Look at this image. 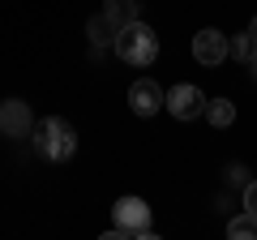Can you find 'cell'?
<instances>
[{
    "mask_svg": "<svg viewBox=\"0 0 257 240\" xmlns=\"http://www.w3.org/2000/svg\"><path fill=\"white\" fill-rule=\"evenodd\" d=\"M30 146H35L39 159H47V163H69L77 150V129L69 125V120L60 116H43L30 129Z\"/></svg>",
    "mask_w": 257,
    "mask_h": 240,
    "instance_id": "cell-1",
    "label": "cell"
},
{
    "mask_svg": "<svg viewBox=\"0 0 257 240\" xmlns=\"http://www.w3.org/2000/svg\"><path fill=\"white\" fill-rule=\"evenodd\" d=\"M111 52H116L124 65L146 69V65H155V56H159V35L146 26V22H128V26L116 30V43H111Z\"/></svg>",
    "mask_w": 257,
    "mask_h": 240,
    "instance_id": "cell-2",
    "label": "cell"
},
{
    "mask_svg": "<svg viewBox=\"0 0 257 240\" xmlns=\"http://www.w3.org/2000/svg\"><path fill=\"white\" fill-rule=\"evenodd\" d=\"M111 214H116V227L107 231V240H116V236H142V240H150V236H155L150 206L142 202V197H120V202L111 206Z\"/></svg>",
    "mask_w": 257,
    "mask_h": 240,
    "instance_id": "cell-3",
    "label": "cell"
},
{
    "mask_svg": "<svg viewBox=\"0 0 257 240\" xmlns=\"http://www.w3.org/2000/svg\"><path fill=\"white\" fill-rule=\"evenodd\" d=\"M163 107L172 111L176 120H193V116H202V111H206V94L197 90V86L180 82V86H172V90L163 94Z\"/></svg>",
    "mask_w": 257,
    "mask_h": 240,
    "instance_id": "cell-4",
    "label": "cell"
},
{
    "mask_svg": "<svg viewBox=\"0 0 257 240\" xmlns=\"http://www.w3.org/2000/svg\"><path fill=\"white\" fill-rule=\"evenodd\" d=\"M35 129V116H30L26 99H5L0 103V133L5 138H30Z\"/></svg>",
    "mask_w": 257,
    "mask_h": 240,
    "instance_id": "cell-5",
    "label": "cell"
},
{
    "mask_svg": "<svg viewBox=\"0 0 257 240\" xmlns=\"http://www.w3.org/2000/svg\"><path fill=\"white\" fill-rule=\"evenodd\" d=\"M193 56H197V65H223L227 60V35L223 30H214V26H206V30H197L193 35Z\"/></svg>",
    "mask_w": 257,
    "mask_h": 240,
    "instance_id": "cell-6",
    "label": "cell"
},
{
    "mask_svg": "<svg viewBox=\"0 0 257 240\" xmlns=\"http://www.w3.org/2000/svg\"><path fill=\"white\" fill-rule=\"evenodd\" d=\"M128 107L138 111V116H155V111H163V90H159V82L138 77L133 90H128Z\"/></svg>",
    "mask_w": 257,
    "mask_h": 240,
    "instance_id": "cell-7",
    "label": "cell"
},
{
    "mask_svg": "<svg viewBox=\"0 0 257 240\" xmlns=\"http://www.w3.org/2000/svg\"><path fill=\"white\" fill-rule=\"evenodd\" d=\"M86 35H90L94 52H99V47H111V43H116V22H111L107 13H99V18L86 22Z\"/></svg>",
    "mask_w": 257,
    "mask_h": 240,
    "instance_id": "cell-8",
    "label": "cell"
},
{
    "mask_svg": "<svg viewBox=\"0 0 257 240\" xmlns=\"http://www.w3.org/2000/svg\"><path fill=\"white\" fill-rule=\"evenodd\" d=\"M206 120H210L214 129H227L231 120H236V107H231V99H206Z\"/></svg>",
    "mask_w": 257,
    "mask_h": 240,
    "instance_id": "cell-9",
    "label": "cell"
},
{
    "mask_svg": "<svg viewBox=\"0 0 257 240\" xmlns=\"http://www.w3.org/2000/svg\"><path fill=\"white\" fill-rule=\"evenodd\" d=\"M103 13H107L111 22L120 26H128V22H138V0H103Z\"/></svg>",
    "mask_w": 257,
    "mask_h": 240,
    "instance_id": "cell-10",
    "label": "cell"
},
{
    "mask_svg": "<svg viewBox=\"0 0 257 240\" xmlns=\"http://www.w3.org/2000/svg\"><path fill=\"white\" fill-rule=\"evenodd\" d=\"M227 236H231V240H257V214L240 210L236 219L227 223Z\"/></svg>",
    "mask_w": 257,
    "mask_h": 240,
    "instance_id": "cell-11",
    "label": "cell"
},
{
    "mask_svg": "<svg viewBox=\"0 0 257 240\" xmlns=\"http://www.w3.org/2000/svg\"><path fill=\"white\" fill-rule=\"evenodd\" d=\"M227 56L231 60H248V56H253V39L248 35H231L227 39Z\"/></svg>",
    "mask_w": 257,
    "mask_h": 240,
    "instance_id": "cell-12",
    "label": "cell"
},
{
    "mask_svg": "<svg viewBox=\"0 0 257 240\" xmlns=\"http://www.w3.org/2000/svg\"><path fill=\"white\" fill-rule=\"evenodd\" d=\"M244 210H248V214H257V180L244 189Z\"/></svg>",
    "mask_w": 257,
    "mask_h": 240,
    "instance_id": "cell-13",
    "label": "cell"
},
{
    "mask_svg": "<svg viewBox=\"0 0 257 240\" xmlns=\"http://www.w3.org/2000/svg\"><path fill=\"white\" fill-rule=\"evenodd\" d=\"M244 35H248V39H253V47H257V18H253V22H248V30H244Z\"/></svg>",
    "mask_w": 257,
    "mask_h": 240,
    "instance_id": "cell-14",
    "label": "cell"
},
{
    "mask_svg": "<svg viewBox=\"0 0 257 240\" xmlns=\"http://www.w3.org/2000/svg\"><path fill=\"white\" fill-rule=\"evenodd\" d=\"M248 69H253V77H257V47H253V56H248Z\"/></svg>",
    "mask_w": 257,
    "mask_h": 240,
    "instance_id": "cell-15",
    "label": "cell"
}]
</instances>
